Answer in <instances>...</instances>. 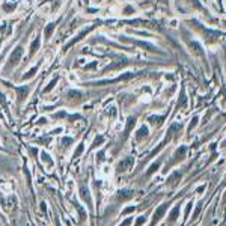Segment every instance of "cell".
<instances>
[{
    "instance_id": "8992f818",
    "label": "cell",
    "mask_w": 226,
    "mask_h": 226,
    "mask_svg": "<svg viewBox=\"0 0 226 226\" xmlns=\"http://www.w3.org/2000/svg\"><path fill=\"white\" fill-rule=\"evenodd\" d=\"M15 92H17V97H18V103L21 104L24 101L29 94H30V86H20V87H15Z\"/></svg>"
},
{
    "instance_id": "4dcf8cb0",
    "label": "cell",
    "mask_w": 226,
    "mask_h": 226,
    "mask_svg": "<svg viewBox=\"0 0 226 226\" xmlns=\"http://www.w3.org/2000/svg\"><path fill=\"white\" fill-rule=\"evenodd\" d=\"M107 113H109V116H110V118H115V116H116V107H115V106H112V107L109 109V112H107Z\"/></svg>"
},
{
    "instance_id": "f6af8a7d",
    "label": "cell",
    "mask_w": 226,
    "mask_h": 226,
    "mask_svg": "<svg viewBox=\"0 0 226 226\" xmlns=\"http://www.w3.org/2000/svg\"><path fill=\"white\" fill-rule=\"evenodd\" d=\"M57 226H60V225H59V222H57Z\"/></svg>"
},
{
    "instance_id": "7402d4cb",
    "label": "cell",
    "mask_w": 226,
    "mask_h": 226,
    "mask_svg": "<svg viewBox=\"0 0 226 226\" xmlns=\"http://www.w3.org/2000/svg\"><path fill=\"white\" fill-rule=\"evenodd\" d=\"M73 142H74L73 137H62V139H60V145H62L63 148H68L70 145H73Z\"/></svg>"
},
{
    "instance_id": "7c38bea8",
    "label": "cell",
    "mask_w": 226,
    "mask_h": 226,
    "mask_svg": "<svg viewBox=\"0 0 226 226\" xmlns=\"http://www.w3.org/2000/svg\"><path fill=\"white\" fill-rule=\"evenodd\" d=\"M39 47H41V38L39 36H36L33 41H32V44H30V50H29V57H33L35 56V53L39 50Z\"/></svg>"
},
{
    "instance_id": "603a6c76",
    "label": "cell",
    "mask_w": 226,
    "mask_h": 226,
    "mask_svg": "<svg viewBox=\"0 0 226 226\" xmlns=\"http://www.w3.org/2000/svg\"><path fill=\"white\" fill-rule=\"evenodd\" d=\"M103 143H104V136L98 134L97 137H95V140H94V143H92V148H97V146H100V145H103Z\"/></svg>"
},
{
    "instance_id": "9a60e30c",
    "label": "cell",
    "mask_w": 226,
    "mask_h": 226,
    "mask_svg": "<svg viewBox=\"0 0 226 226\" xmlns=\"http://www.w3.org/2000/svg\"><path fill=\"white\" fill-rule=\"evenodd\" d=\"M148 127L146 125H142L137 131H136V140H137V142H142L145 137H148Z\"/></svg>"
},
{
    "instance_id": "d4e9b609",
    "label": "cell",
    "mask_w": 226,
    "mask_h": 226,
    "mask_svg": "<svg viewBox=\"0 0 226 226\" xmlns=\"http://www.w3.org/2000/svg\"><path fill=\"white\" fill-rule=\"evenodd\" d=\"M136 12V9H134V6H131V5H127L125 8H124V15H133Z\"/></svg>"
},
{
    "instance_id": "ba28073f",
    "label": "cell",
    "mask_w": 226,
    "mask_h": 226,
    "mask_svg": "<svg viewBox=\"0 0 226 226\" xmlns=\"http://www.w3.org/2000/svg\"><path fill=\"white\" fill-rule=\"evenodd\" d=\"M125 41L133 42V44H136V45H140V47H143V48H146V50H149V51H152V53H160L152 44H148V42H143V41H136V39H127V38H125Z\"/></svg>"
},
{
    "instance_id": "9c48e42d",
    "label": "cell",
    "mask_w": 226,
    "mask_h": 226,
    "mask_svg": "<svg viewBox=\"0 0 226 226\" xmlns=\"http://www.w3.org/2000/svg\"><path fill=\"white\" fill-rule=\"evenodd\" d=\"M133 196H134V193H133L131 190H127V189H124V190H119V192H118V194H116V199H118L119 202H125V200H130Z\"/></svg>"
},
{
    "instance_id": "d6a6232c",
    "label": "cell",
    "mask_w": 226,
    "mask_h": 226,
    "mask_svg": "<svg viewBox=\"0 0 226 226\" xmlns=\"http://www.w3.org/2000/svg\"><path fill=\"white\" fill-rule=\"evenodd\" d=\"M197 121H199L197 118H193V119H192V122H190V125H189V131H192V130H193V128L196 127V124H197Z\"/></svg>"
},
{
    "instance_id": "8d00e7d4",
    "label": "cell",
    "mask_w": 226,
    "mask_h": 226,
    "mask_svg": "<svg viewBox=\"0 0 226 226\" xmlns=\"http://www.w3.org/2000/svg\"><path fill=\"white\" fill-rule=\"evenodd\" d=\"M131 222H133V219L130 217V219H127V220H124V222L121 223V226H130V225H131Z\"/></svg>"
},
{
    "instance_id": "44dd1931",
    "label": "cell",
    "mask_w": 226,
    "mask_h": 226,
    "mask_svg": "<svg viewBox=\"0 0 226 226\" xmlns=\"http://www.w3.org/2000/svg\"><path fill=\"white\" fill-rule=\"evenodd\" d=\"M134 124H136V118H128V121H127V127H125V136H128L130 134V131H131V128L134 127Z\"/></svg>"
},
{
    "instance_id": "8fae6325",
    "label": "cell",
    "mask_w": 226,
    "mask_h": 226,
    "mask_svg": "<svg viewBox=\"0 0 226 226\" xmlns=\"http://www.w3.org/2000/svg\"><path fill=\"white\" fill-rule=\"evenodd\" d=\"M73 203H74V207H76V210H77V213H79V222H80V223L86 222V219H87V214H86L84 208L80 205V203H79L77 200H74Z\"/></svg>"
},
{
    "instance_id": "60d3db41",
    "label": "cell",
    "mask_w": 226,
    "mask_h": 226,
    "mask_svg": "<svg viewBox=\"0 0 226 226\" xmlns=\"http://www.w3.org/2000/svg\"><path fill=\"white\" fill-rule=\"evenodd\" d=\"M199 211H200V203H199V205H197V207H196V211H194V214H193V217H196V216H197V213H199Z\"/></svg>"
},
{
    "instance_id": "7a4b0ae2",
    "label": "cell",
    "mask_w": 226,
    "mask_h": 226,
    "mask_svg": "<svg viewBox=\"0 0 226 226\" xmlns=\"http://www.w3.org/2000/svg\"><path fill=\"white\" fill-rule=\"evenodd\" d=\"M136 74L134 73H125L116 79H112V80H101V81H94V83H89V84H94V86H103V84H112V83H116V81H127L130 79H133Z\"/></svg>"
},
{
    "instance_id": "7bdbcfd3",
    "label": "cell",
    "mask_w": 226,
    "mask_h": 226,
    "mask_svg": "<svg viewBox=\"0 0 226 226\" xmlns=\"http://www.w3.org/2000/svg\"><path fill=\"white\" fill-rule=\"evenodd\" d=\"M70 80H73V81H76V80H77V77H76L74 74H71V76H70Z\"/></svg>"
},
{
    "instance_id": "836d02e7",
    "label": "cell",
    "mask_w": 226,
    "mask_h": 226,
    "mask_svg": "<svg viewBox=\"0 0 226 226\" xmlns=\"http://www.w3.org/2000/svg\"><path fill=\"white\" fill-rule=\"evenodd\" d=\"M192 47H194V50L199 53V54H202V50H200V45L197 44V42H192Z\"/></svg>"
},
{
    "instance_id": "e575fe53",
    "label": "cell",
    "mask_w": 226,
    "mask_h": 226,
    "mask_svg": "<svg viewBox=\"0 0 226 226\" xmlns=\"http://www.w3.org/2000/svg\"><path fill=\"white\" fill-rule=\"evenodd\" d=\"M143 223H145V217H143V216H140V217L137 219V222H136V225H134V226H142Z\"/></svg>"
},
{
    "instance_id": "4316f807",
    "label": "cell",
    "mask_w": 226,
    "mask_h": 226,
    "mask_svg": "<svg viewBox=\"0 0 226 226\" xmlns=\"http://www.w3.org/2000/svg\"><path fill=\"white\" fill-rule=\"evenodd\" d=\"M163 119H164V116H151V118H149L151 124H161Z\"/></svg>"
},
{
    "instance_id": "1f68e13d",
    "label": "cell",
    "mask_w": 226,
    "mask_h": 226,
    "mask_svg": "<svg viewBox=\"0 0 226 226\" xmlns=\"http://www.w3.org/2000/svg\"><path fill=\"white\" fill-rule=\"evenodd\" d=\"M192 207H193V202H189V203H187V207H186V213H184L186 219L189 217V214H190V210H192Z\"/></svg>"
},
{
    "instance_id": "d590c367",
    "label": "cell",
    "mask_w": 226,
    "mask_h": 226,
    "mask_svg": "<svg viewBox=\"0 0 226 226\" xmlns=\"http://www.w3.org/2000/svg\"><path fill=\"white\" fill-rule=\"evenodd\" d=\"M92 68H97V62H92V63L86 65V66H84V71H87V70H92Z\"/></svg>"
},
{
    "instance_id": "ee69618b",
    "label": "cell",
    "mask_w": 226,
    "mask_h": 226,
    "mask_svg": "<svg viewBox=\"0 0 226 226\" xmlns=\"http://www.w3.org/2000/svg\"><path fill=\"white\" fill-rule=\"evenodd\" d=\"M223 200L226 202V192H225V194H223Z\"/></svg>"
},
{
    "instance_id": "4fadbf2b",
    "label": "cell",
    "mask_w": 226,
    "mask_h": 226,
    "mask_svg": "<svg viewBox=\"0 0 226 226\" xmlns=\"http://www.w3.org/2000/svg\"><path fill=\"white\" fill-rule=\"evenodd\" d=\"M181 178H183V173L178 172V170H175V172L170 173V176H169V179H167V183H169L172 187H175V186L179 183V181H181Z\"/></svg>"
},
{
    "instance_id": "ffe728a7",
    "label": "cell",
    "mask_w": 226,
    "mask_h": 226,
    "mask_svg": "<svg viewBox=\"0 0 226 226\" xmlns=\"http://www.w3.org/2000/svg\"><path fill=\"white\" fill-rule=\"evenodd\" d=\"M178 216H179V207L176 205L170 213H169V222L170 223H173V222H176V219H178Z\"/></svg>"
},
{
    "instance_id": "83f0119b",
    "label": "cell",
    "mask_w": 226,
    "mask_h": 226,
    "mask_svg": "<svg viewBox=\"0 0 226 226\" xmlns=\"http://www.w3.org/2000/svg\"><path fill=\"white\" fill-rule=\"evenodd\" d=\"M186 101H187V98H186V94L183 92L179 97V101H178V107H186Z\"/></svg>"
},
{
    "instance_id": "6da1fadb",
    "label": "cell",
    "mask_w": 226,
    "mask_h": 226,
    "mask_svg": "<svg viewBox=\"0 0 226 226\" xmlns=\"http://www.w3.org/2000/svg\"><path fill=\"white\" fill-rule=\"evenodd\" d=\"M21 57H23V47H21V45H17V47L12 50V53L9 54V59H8V65H6V68L9 70V68L17 66V65L20 63Z\"/></svg>"
},
{
    "instance_id": "5bb4252c",
    "label": "cell",
    "mask_w": 226,
    "mask_h": 226,
    "mask_svg": "<svg viewBox=\"0 0 226 226\" xmlns=\"http://www.w3.org/2000/svg\"><path fill=\"white\" fill-rule=\"evenodd\" d=\"M41 160H42V163L47 166V167H53V166H54L53 158H51V155H50L47 151H42V152H41Z\"/></svg>"
},
{
    "instance_id": "d6986e66",
    "label": "cell",
    "mask_w": 226,
    "mask_h": 226,
    "mask_svg": "<svg viewBox=\"0 0 226 226\" xmlns=\"http://www.w3.org/2000/svg\"><path fill=\"white\" fill-rule=\"evenodd\" d=\"M160 164H161V161H155V163H152V164L149 166L148 172H146V176H151L152 173H155L158 169H160Z\"/></svg>"
},
{
    "instance_id": "e0dca14e",
    "label": "cell",
    "mask_w": 226,
    "mask_h": 226,
    "mask_svg": "<svg viewBox=\"0 0 226 226\" xmlns=\"http://www.w3.org/2000/svg\"><path fill=\"white\" fill-rule=\"evenodd\" d=\"M39 65H41V63H39ZM39 65H36V66H33V68H32V70H29V71H27V73H26L24 76H23V77H21V80H23V81H24V80H30L32 77H35V74H36V73H38V70H39Z\"/></svg>"
},
{
    "instance_id": "ab89813d",
    "label": "cell",
    "mask_w": 226,
    "mask_h": 226,
    "mask_svg": "<svg viewBox=\"0 0 226 226\" xmlns=\"http://www.w3.org/2000/svg\"><path fill=\"white\" fill-rule=\"evenodd\" d=\"M202 192H205V186H200L196 189V193H202Z\"/></svg>"
},
{
    "instance_id": "74e56055",
    "label": "cell",
    "mask_w": 226,
    "mask_h": 226,
    "mask_svg": "<svg viewBox=\"0 0 226 226\" xmlns=\"http://www.w3.org/2000/svg\"><path fill=\"white\" fill-rule=\"evenodd\" d=\"M54 118H66V113L65 112H59V113L54 115Z\"/></svg>"
},
{
    "instance_id": "3957f363",
    "label": "cell",
    "mask_w": 226,
    "mask_h": 226,
    "mask_svg": "<svg viewBox=\"0 0 226 226\" xmlns=\"http://www.w3.org/2000/svg\"><path fill=\"white\" fill-rule=\"evenodd\" d=\"M133 164H134V157H125V158H122V160L118 163V172H127V170H130L131 167H133Z\"/></svg>"
},
{
    "instance_id": "484cf974",
    "label": "cell",
    "mask_w": 226,
    "mask_h": 226,
    "mask_svg": "<svg viewBox=\"0 0 226 226\" xmlns=\"http://www.w3.org/2000/svg\"><path fill=\"white\" fill-rule=\"evenodd\" d=\"M83 149H84V145H83V143H80V145L77 146V149L74 151V154H73V158H77V157H80V154L83 152Z\"/></svg>"
},
{
    "instance_id": "52a82bcc",
    "label": "cell",
    "mask_w": 226,
    "mask_h": 226,
    "mask_svg": "<svg viewBox=\"0 0 226 226\" xmlns=\"http://www.w3.org/2000/svg\"><path fill=\"white\" fill-rule=\"evenodd\" d=\"M92 29H94V26H90V27H86L84 30H81V32H80V33H79V35H77L76 38H73V39H71L70 42H68V44L65 45V50H68V48L71 47V45H74V44H77V42H79L80 39H83V38H84V36H86V35H87V33H89L90 30H92Z\"/></svg>"
},
{
    "instance_id": "2e32d148",
    "label": "cell",
    "mask_w": 226,
    "mask_h": 226,
    "mask_svg": "<svg viewBox=\"0 0 226 226\" xmlns=\"http://www.w3.org/2000/svg\"><path fill=\"white\" fill-rule=\"evenodd\" d=\"M54 27H56V23H48V24L45 26V29H44V36H45V39H47V41L53 36Z\"/></svg>"
},
{
    "instance_id": "f35d334b",
    "label": "cell",
    "mask_w": 226,
    "mask_h": 226,
    "mask_svg": "<svg viewBox=\"0 0 226 226\" xmlns=\"http://www.w3.org/2000/svg\"><path fill=\"white\" fill-rule=\"evenodd\" d=\"M41 211L47 213V203H45V202H41Z\"/></svg>"
},
{
    "instance_id": "f1b7e54d",
    "label": "cell",
    "mask_w": 226,
    "mask_h": 226,
    "mask_svg": "<svg viewBox=\"0 0 226 226\" xmlns=\"http://www.w3.org/2000/svg\"><path fill=\"white\" fill-rule=\"evenodd\" d=\"M104 155H106V152H104V151H100V152L97 154V163H101V161H104V158H106Z\"/></svg>"
},
{
    "instance_id": "cb8c5ba5",
    "label": "cell",
    "mask_w": 226,
    "mask_h": 226,
    "mask_svg": "<svg viewBox=\"0 0 226 226\" xmlns=\"http://www.w3.org/2000/svg\"><path fill=\"white\" fill-rule=\"evenodd\" d=\"M56 83H57V77H54V79H53V80L48 83V86H45V87H44V94H48L50 90L54 87V84H56Z\"/></svg>"
},
{
    "instance_id": "5b68a950",
    "label": "cell",
    "mask_w": 226,
    "mask_h": 226,
    "mask_svg": "<svg viewBox=\"0 0 226 226\" xmlns=\"http://www.w3.org/2000/svg\"><path fill=\"white\" fill-rule=\"evenodd\" d=\"M79 196H80V199L86 203L89 208H92V197H90V193H89V189H87V187H80Z\"/></svg>"
},
{
    "instance_id": "ac0fdd59",
    "label": "cell",
    "mask_w": 226,
    "mask_h": 226,
    "mask_svg": "<svg viewBox=\"0 0 226 226\" xmlns=\"http://www.w3.org/2000/svg\"><path fill=\"white\" fill-rule=\"evenodd\" d=\"M66 97L70 98V100H77V98H80V97H83V94H81V90H77V89H71V90H68V94H66Z\"/></svg>"
},
{
    "instance_id": "b9f144b4",
    "label": "cell",
    "mask_w": 226,
    "mask_h": 226,
    "mask_svg": "<svg viewBox=\"0 0 226 226\" xmlns=\"http://www.w3.org/2000/svg\"><path fill=\"white\" fill-rule=\"evenodd\" d=\"M45 122H47V119H45V118H41L38 124H39V125H42V124H45Z\"/></svg>"
},
{
    "instance_id": "277c9868",
    "label": "cell",
    "mask_w": 226,
    "mask_h": 226,
    "mask_svg": "<svg viewBox=\"0 0 226 226\" xmlns=\"http://www.w3.org/2000/svg\"><path fill=\"white\" fill-rule=\"evenodd\" d=\"M166 210H167V203H161V205H160V207H158V208L154 211V216H152V222H151V226H155V223H157V222H160V220H161V217L164 216Z\"/></svg>"
},
{
    "instance_id": "30bf717a",
    "label": "cell",
    "mask_w": 226,
    "mask_h": 226,
    "mask_svg": "<svg viewBox=\"0 0 226 226\" xmlns=\"http://www.w3.org/2000/svg\"><path fill=\"white\" fill-rule=\"evenodd\" d=\"M186 152H187V146H179L176 151H175V154H173V160H172V163H176V161H179V160H183V158L186 157Z\"/></svg>"
},
{
    "instance_id": "f546056e",
    "label": "cell",
    "mask_w": 226,
    "mask_h": 226,
    "mask_svg": "<svg viewBox=\"0 0 226 226\" xmlns=\"http://www.w3.org/2000/svg\"><path fill=\"white\" fill-rule=\"evenodd\" d=\"M134 211H136V207H127V208L122 211V214H124V216H127V214H133Z\"/></svg>"
}]
</instances>
